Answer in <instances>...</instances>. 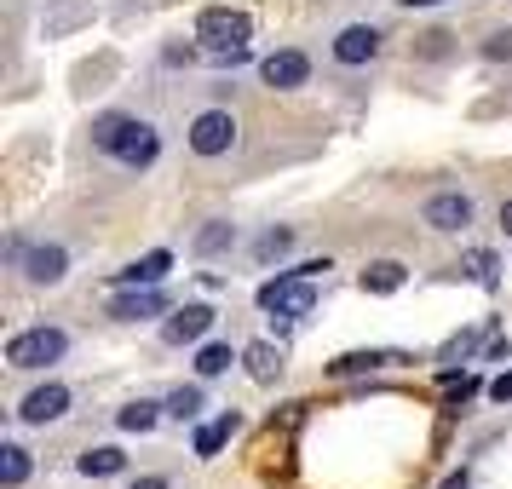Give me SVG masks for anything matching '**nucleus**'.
<instances>
[{"instance_id": "nucleus-1", "label": "nucleus", "mask_w": 512, "mask_h": 489, "mask_svg": "<svg viewBox=\"0 0 512 489\" xmlns=\"http://www.w3.org/2000/svg\"><path fill=\"white\" fill-rule=\"evenodd\" d=\"M311 305H317V288L305 271H288V277H271L259 288V311H271L277 323H294V317H311Z\"/></svg>"}, {"instance_id": "nucleus-2", "label": "nucleus", "mask_w": 512, "mask_h": 489, "mask_svg": "<svg viewBox=\"0 0 512 489\" xmlns=\"http://www.w3.org/2000/svg\"><path fill=\"white\" fill-rule=\"evenodd\" d=\"M64 351H70V334L64 328H24V334L6 340V363L12 369H47Z\"/></svg>"}, {"instance_id": "nucleus-3", "label": "nucleus", "mask_w": 512, "mask_h": 489, "mask_svg": "<svg viewBox=\"0 0 512 489\" xmlns=\"http://www.w3.org/2000/svg\"><path fill=\"white\" fill-rule=\"evenodd\" d=\"M254 35V18L242 12V6H208L202 18H196V41L202 47H242Z\"/></svg>"}, {"instance_id": "nucleus-4", "label": "nucleus", "mask_w": 512, "mask_h": 489, "mask_svg": "<svg viewBox=\"0 0 512 489\" xmlns=\"http://www.w3.org/2000/svg\"><path fill=\"white\" fill-rule=\"evenodd\" d=\"M236 144V116L231 110H202V116L190 121V150H196V156H225V150H231Z\"/></svg>"}, {"instance_id": "nucleus-5", "label": "nucleus", "mask_w": 512, "mask_h": 489, "mask_svg": "<svg viewBox=\"0 0 512 489\" xmlns=\"http://www.w3.org/2000/svg\"><path fill=\"white\" fill-rule=\"evenodd\" d=\"M70 415V386H58V380H47V386H35V392L18 403V420L24 426H52V420Z\"/></svg>"}, {"instance_id": "nucleus-6", "label": "nucleus", "mask_w": 512, "mask_h": 489, "mask_svg": "<svg viewBox=\"0 0 512 489\" xmlns=\"http://www.w3.org/2000/svg\"><path fill=\"white\" fill-rule=\"evenodd\" d=\"M259 81H265V87H277V93L305 87V81H311V58L294 52V47H282V52H271V58H259Z\"/></svg>"}, {"instance_id": "nucleus-7", "label": "nucleus", "mask_w": 512, "mask_h": 489, "mask_svg": "<svg viewBox=\"0 0 512 489\" xmlns=\"http://www.w3.org/2000/svg\"><path fill=\"white\" fill-rule=\"evenodd\" d=\"M156 156H162V133H156L150 121H127V133H121V144H116V162L144 173Z\"/></svg>"}, {"instance_id": "nucleus-8", "label": "nucleus", "mask_w": 512, "mask_h": 489, "mask_svg": "<svg viewBox=\"0 0 512 489\" xmlns=\"http://www.w3.org/2000/svg\"><path fill=\"white\" fill-rule=\"evenodd\" d=\"M380 41H386V35H380V29L374 24H346L340 29V35H334V64H369L374 52H380Z\"/></svg>"}, {"instance_id": "nucleus-9", "label": "nucleus", "mask_w": 512, "mask_h": 489, "mask_svg": "<svg viewBox=\"0 0 512 489\" xmlns=\"http://www.w3.org/2000/svg\"><path fill=\"white\" fill-rule=\"evenodd\" d=\"M426 225H432V231H466V225H472V196L438 190V196L426 202Z\"/></svg>"}, {"instance_id": "nucleus-10", "label": "nucleus", "mask_w": 512, "mask_h": 489, "mask_svg": "<svg viewBox=\"0 0 512 489\" xmlns=\"http://www.w3.org/2000/svg\"><path fill=\"white\" fill-rule=\"evenodd\" d=\"M208 328H213V305H179V311L167 317L162 340H167V346H196Z\"/></svg>"}, {"instance_id": "nucleus-11", "label": "nucleus", "mask_w": 512, "mask_h": 489, "mask_svg": "<svg viewBox=\"0 0 512 489\" xmlns=\"http://www.w3.org/2000/svg\"><path fill=\"white\" fill-rule=\"evenodd\" d=\"M64 271H70V248H58V242H47V248H29V254H24V277L35 282V288L64 282Z\"/></svg>"}, {"instance_id": "nucleus-12", "label": "nucleus", "mask_w": 512, "mask_h": 489, "mask_svg": "<svg viewBox=\"0 0 512 489\" xmlns=\"http://www.w3.org/2000/svg\"><path fill=\"white\" fill-rule=\"evenodd\" d=\"M167 271H173V254H167V248H156V254L133 259L127 271H116V288H162Z\"/></svg>"}, {"instance_id": "nucleus-13", "label": "nucleus", "mask_w": 512, "mask_h": 489, "mask_svg": "<svg viewBox=\"0 0 512 489\" xmlns=\"http://www.w3.org/2000/svg\"><path fill=\"white\" fill-rule=\"evenodd\" d=\"M162 288H121L116 300H110V317H121V323H139V317H156L162 311Z\"/></svg>"}, {"instance_id": "nucleus-14", "label": "nucleus", "mask_w": 512, "mask_h": 489, "mask_svg": "<svg viewBox=\"0 0 512 489\" xmlns=\"http://www.w3.org/2000/svg\"><path fill=\"white\" fill-rule=\"evenodd\" d=\"M81 24H93V6H87V0H58L41 29H47V41H58V35H70V29H81Z\"/></svg>"}, {"instance_id": "nucleus-15", "label": "nucleus", "mask_w": 512, "mask_h": 489, "mask_svg": "<svg viewBox=\"0 0 512 489\" xmlns=\"http://www.w3.org/2000/svg\"><path fill=\"white\" fill-rule=\"evenodd\" d=\"M386 363H403V357H397V351H346V357L328 363V374L346 380V374H369V369H386Z\"/></svg>"}, {"instance_id": "nucleus-16", "label": "nucleus", "mask_w": 512, "mask_h": 489, "mask_svg": "<svg viewBox=\"0 0 512 489\" xmlns=\"http://www.w3.org/2000/svg\"><path fill=\"white\" fill-rule=\"evenodd\" d=\"M242 363H248V374H254L259 386H271V380L282 374V351L271 346V340H254V346L242 351Z\"/></svg>"}, {"instance_id": "nucleus-17", "label": "nucleus", "mask_w": 512, "mask_h": 489, "mask_svg": "<svg viewBox=\"0 0 512 489\" xmlns=\"http://www.w3.org/2000/svg\"><path fill=\"white\" fill-rule=\"evenodd\" d=\"M403 282H409V271L397 259H374L369 271H363V294H397Z\"/></svg>"}, {"instance_id": "nucleus-18", "label": "nucleus", "mask_w": 512, "mask_h": 489, "mask_svg": "<svg viewBox=\"0 0 512 489\" xmlns=\"http://www.w3.org/2000/svg\"><path fill=\"white\" fill-rule=\"evenodd\" d=\"M75 466H81V478H116L121 466H127V455H121V449H110V443H98V449H87Z\"/></svg>"}, {"instance_id": "nucleus-19", "label": "nucleus", "mask_w": 512, "mask_h": 489, "mask_svg": "<svg viewBox=\"0 0 512 489\" xmlns=\"http://www.w3.org/2000/svg\"><path fill=\"white\" fill-rule=\"evenodd\" d=\"M24 478H29V449L24 443H0V484L24 489Z\"/></svg>"}, {"instance_id": "nucleus-20", "label": "nucleus", "mask_w": 512, "mask_h": 489, "mask_svg": "<svg viewBox=\"0 0 512 489\" xmlns=\"http://www.w3.org/2000/svg\"><path fill=\"white\" fill-rule=\"evenodd\" d=\"M231 242H236V225H225V219H208V225L196 231V242H190V248H196L202 259H208V254H225Z\"/></svg>"}, {"instance_id": "nucleus-21", "label": "nucleus", "mask_w": 512, "mask_h": 489, "mask_svg": "<svg viewBox=\"0 0 512 489\" xmlns=\"http://www.w3.org/2000/svg\"><path fill=\"white\" fill-rule=\"evenodd\" d=\"M236 426H242L236 415H219V420H208V426L196 432V455H219V449L231 443V432H236Z\"/></svg>"}, {"instance_id": "nucleus-22", "label": "nucleus", "mask_w": 512, "mask_h": 489, "mask_svg": "<svg viewBox=\"0 0 512 489\" xmlns=\"http://www.w3.org/2000/svg\"><path fill=\"white\" fill-rule=\"evenodd\" d=\"M162 409H167V403H144V397H139V403H127V409L116 415V426H121V432H150V426L162 420Z\"/></svg>"}, {"instance_id": "nucleus-23", "label": "nucleus", "mask_w": 512, "mask_h": 489, "mask_svg": "<svg viewBox=\"0 0 512 489\" xmlns=\"http://www.w3.org/2000/svg\"><path fill=\"white\" fill-rule=\"evenodd\" d=\"M127 121H133V116H116V110H110V116H98V121H93V150L116 156V144H121V133H127Z\"/></svg>"}, {"instance_id": "nucleus-24", "label": "nucleus", "mask_w": 512, "mask_h": 489, "mask_svg": "<svg viewBox=\"0 0 512 489\" xmlns=\"http://www.w3.org/2000/svg\"><path fill=\"white\" fill-rule=\"evenodd\" d=\"M231 363H236V357H231V346H219V340L196 351V374H202V380H213V374H225Z\"/></svg>"}, {"instance_id": "nucleus-25", "label": "nucleus", "mask_w": 512, "mask_h": 489, "mask_svg": "<svg viewBox=\"0 0 512 489\" xmlns=\"http://www.w3.org/2000/svg\"><path fill=\"white\" fill-rule=\"evenodd\" d=\"M167 415L173 420H196L202 415V386H179V392L167 397Z\"/></svg>"}, {"instance_id": "nucleus-26", "label": "nucleus", "mask_w": 512, "mask_h": 489, "mask_svg": "<svg viewBox=\"0 0 512 489\" xmlns=\"http://www.w3.org/2000/svg\"><path fill=\"white\" fill-rule=\"evenodd\" d=\"M288 248H294V231L282 225V231H265V236H259V248H254V254H259V259H282Z\"/></svg>"}, {"instance_id": "nucleus-27", "label": "nucleus", "mask_w": 512, "mask_h": 489, "mask_svg": "<svg viewBox=\"0 0 512 489\" xmlns=\"http://www.w3.org/2000/svg\"><path fill=\"white\" fill-rule=\"evenodd\" d=\"M466 271L484 282V288H495V254H472V259H466Z\"/></svg>"}, {"instance_id": "nucleus-28", "label": "nucleus", "mask_w": 512, "mask_h": 489, "mask_svg": "<svg viewBox=\"0 0 512 489\" xmlns=\"http://www.w3.org/2000/svg\"><path fill=\"white\" fill-rule=\"evenodd\" d=\"M484 58H495V64H501V58H512V29H495V35H489Z\"/></svg>"}, {"instance_id": "nucleus-29", "label": "nucleus", "mask_w": 512, "mask_h": 489, "mask_svg": "<svg viewBox=\"0 0 512 489\" xmlns=\"http://www.w3.org/2000/svg\"><path fill=\"white\" fill-rule=\"evenodd\" d=\"M489 397H495V403H512V369L489 380Z\"/></svg>"}, {"instance_id": "nucleus-30", "label": "nucleus", "mask_w": 512, "mask_h": 489, "mask_svg": "<svg viewBox=\"0 0 512 489\" xmlns=\"http://www.w3.org/2000/svg\"><path fill=\"white\" fill-rule=\"evenodd\" d=\"M133 489H167V478H139Z\"/></svg>"}, {"instance_id": "nucleus-31", "label": "nucleus", "mask_w": 512, "mask_h": 489, "mask_svg": "<svg viewBox=\"0 0 512 489\" xmlns=\"http://www.w3.org/2000/svg\"><path fill=\"white\" fill-rule=\"evenodd\" d=\"M501 225H507V236H512V196L501 202Z\"/></svg>"}, {"instance_id": "nucleus-32", "label": "nucleus", "mask_w": 512, "mask_h": 489, "mask_svg": "<svg viewBox=\"0 0 512 489\" xmlns=\"http://www.w3.org/2000/svg\"><path fill=\"white\" fill-rule=\"evenodd\" d=\"M443 489H472V484H466V472H461V478H449V484H443Z\"/></svg>"}, {"instance_id": "nucleus-33", "label": "nucleus", "mask_w": 512, "mask_h": 489, "mask_svg": "<svg viewBox=\"0 0 512 489\" xmlns=\"http://www.w3.org/2000/svg\"><path fill=\"white\" fill-rule=\"evenodd\" d=\"M403 6H443V0H403Z\"/></svg>"}]
</instances>
